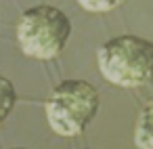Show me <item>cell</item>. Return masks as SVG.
Wrapping results in <instances>:
<instances>
[{
    "instance_id": "obj_1",
    "label": "cell",
    "mask_w": 153,
    "mask_h": 149,
    "mask_svg": "<svg viewBox=\"0 0 153 149\" xmlns=\"http://www.w3.org/2000/svg\"><path fill=\"white\" fill-rule=\"evenodd\" d=\"M101 76L120 88H138L153 82V42L134 34H122L97 53Z\"/></svg>"
},
{
    "instance_id": "obj_2",
    "label": "cell",
    "mask_w": 153,
    "mask_h": 149,
    "mask_svg": "<svg viewBox=\"0 0 153 149\" xmlns=\"http://www.w3.org/2000/svg\"><path fill=\"white\" fill-rule=\"evenodd\" d=\"M101 107V95L94 84L71 78L59 82L44 103L46 122L59 136H78L97 118Z\"/></svg>"
},
{
    "instance_id": "obj_3",
    "label": "cell",
    "mask_w": 153,
    "mask_h": 149,
    "mask_svg": "<svg viewBox=\"0 0 153 149\" xmlns=\"http://www.w3.org/2000/svg\"><path fill=\"white\" fill-rule=\"evenodd\" d=\"M71 38V19L53 4H36L21 13L17 42L23 55L40 61L61 55Z\"/></svg>"
},
{
    "instance_id": "obj_4",
    "label": "cell",
    "mask_w": 153,
    "mask_h": 149,
    "mask_svg": "<svg viewBox=\"0 0 153 149\" xmlns=\"http://www.w3.org/2000/svg\"><path fill=\"white\" fill-rule=\"evenodd\" d=\"M134 145L138 149H153V97L143 105L136 126H134Z\"/></svg>"
},
{
    "instance_id": "obj_5",
    "label": "cell",
    "mask_w": 153,
    "mask_h": 149,
    "mask_svg": "<svg viewBox=\"0 0 153 149\" xmlns=\"http://www.w3.org/2000/svg\"><path fill=\"white\" fill-rule=\"evenodd\" d=\"M15 105H17V88L7 76L0 74V126L7 122Z\"/></svg>"
},
{
    "instance_id": "obj_6",
    "label": "cell",
    "mask_w": 153,
    "mask_h": 149,
    "mask_svg": "<svg viewBox=\"0 0 153 149\" xmlns=\"http://www.w3.org/2000/svg\"><path fill=\"white\" fill-rule=\"evenodd\" d=\"M124 0H78V4L88 13H107L120 7Z\"/></svg>"
},
{
    "instance_id": "obj_7",
    "label": "cell",
    "mask_w": 153,
    "mask_h": 149,
    "mask_svg": "<svg viewBox=\"0 0 153 149\" xmlns=\"http://www.w3.org/2000/svg\"><path fill=\"white\" fill-rule=\"evenodd\" d=\"M15 149H25V147H15Z\"/></svg>"
}]
</instances>
